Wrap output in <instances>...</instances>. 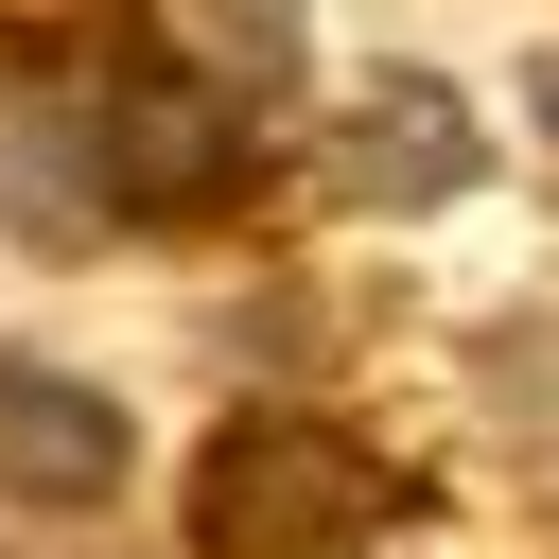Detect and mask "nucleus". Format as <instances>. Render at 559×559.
I'll use <instances>...</instances> for the list:
<instances>
[{
	"instance_id": "nucleus-3",
	"label": "nucleus",
	"mask_w": 559,
	"mask_h": 559,
	"mask_svg": "<svg viewBox=\"0 0 559 559\" xmlns=\"http://www.w3.org/2000/svg\"><path fill=\"white\" fill-rule=\"evenodd\" d=\"M0 227L17 245H105L122 227L105 122H87V70L70 52H0Z\"/></svg>"
},
{
	"instance_id": "nucleus-1",
	"label": "nucleus",
	"mask_w": 559,
	"mask_h": 559,
	"mask_svg": "<svg viewBox=\"0 0 559 559\" xmlns=\"http://www.w3.org/2000/svg\"><path fill=\"white\" fill-rule=\"evenodd\" d=\"M419 489L349 437V419H297V402H245L210 454H192V559H349L384 542Z\"/></svg>"
},
{
	"instance_id": "nucleus-6",
	"label": "nucleus",
	"mask_w": 559,
	"mask_h": 559,
	"mask_svg": "<svg viewBox=\"0 0 559 559\" xmlns=\"http://www.w3.org/2000/svg\"><path fill=\"white\" fill-rule=\"evenodd\" d=\"M542 122H559V52H542Z\"/></svg>"
},
{
	"instance_id": "nucleus-2",
	"label": "nucleus",
	"mask_w": 559,
	"mask_h": 559,
	"mask_svg": "<svg viewBox=\"0 0 559 559\" xmlns=\"http://www.w3.org/2000/svg\"><path fill=\"white\" fill-rule=\"evenodd\" d=\"M87 122H105L122 227H192V210L245 192V87H210L192 52H105L87 70Z\"/></svg>"
},
{
	"instance_id": "nucleus-4",
	"label": "nucleus",
	"mask_w": 559,
	"mask_h": 559,
	"mask_svg": "<svg viewBox=\"0 0 559 559\" xmlns=\"http://www.w3.org/2000/svg\"><path fill=\"white\" fill-rule=\"evenodd\" d=\"M332 192H367V210H437L454 175H472V105L454 87H419V70H367L349 105H332Z\"/></svg>"
},
{
	"instance_id": "nucleus-5",
	"label": "nucleus",
	"mask_w": 559,
	"mask_h": 559,
	"mask_svg": "<svg viewBox=\"0 0 559 559\" xmlns=\"http://www.w3.org/2000/svg\"><path fill=\"white\" fill-rule=\"evenodd\" d=\"M0 489H17V507H105V489H122V402L0 349Z\"/></svg>"
}]
</instances>
